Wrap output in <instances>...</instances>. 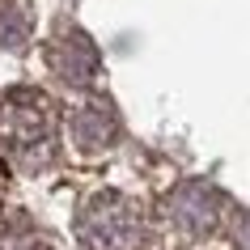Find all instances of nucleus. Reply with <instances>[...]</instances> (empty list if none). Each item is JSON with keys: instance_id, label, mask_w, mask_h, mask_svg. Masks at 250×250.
I'll return each mask as SVG.
<instances>
[{"instance_id": "f257e3e1", "label": "nucleus", "mask_w": 250, "mask_h": 250, "mask_svg": "<svg viewBox=\"0 0 250 250\" xmlns=\"http://www.w3.org/2000/svg\"><path fill=\"white\" fill-rule=\"evenodd\" d=\"M60 157V106L42 89L0 93V166L13 174H42Z\"/></svg>"}, {"instance_id": "f03ea898", "label": "nucleus", "mask_w": 250, "mask_h": 250, "mask_svg": "<svg viewBox=\"0 0 250 250\" xmlns=\"http://www.w3.org/2000/svg\"><path fill=\"white\" fill-rule=\"evenodd\" d=\"M81 250H140L148 237V212L123 191H98L77 208Z\"/></svg>"}, {"instance_id": "7ed1b4c3", "label": "nucleus", "mask_w": 250, "mask_h": 250, "mask_svg": "<svg viewBox=\"0 0 250 250\" xmlns=\"http://www.w3.org/2000/svg\"><path fill=\"white\" fill-rule=\"evenodd\" d=\"M119 136H123V119L102 93L85 98L68 119V140L77 148V157H106L119 145Z\"/></svg>"}, {"instance_id": "20e7f679", "label": "nucleus", "mask_w": 250, "mask_h": 250, "mask_svg": "<svg viewBox=\"0 0 250 250\" xmlns=\"http://www.w3.org/2000/svg\"><path fill=\"white\" fill-rule=\"evenodd\" d=\"M47 64H51V72L64 81V85H72V89H89L93 81H98V72H102L98 47H93L77 26H60L51 34V42H47Z\"/></svg>"}, {"instance_id": "39448f33", "label": "nucleus", "mask_w": 250, "mask_h": 250, "mask_svg": "<svg viewBox=\"0 0 250 250\" xmlns=\"http://www.w3.org/2000/svg\"><path fill=\"white\" fill-rule=\"evenodd\" d=\"M166 216L183 237H208L221 221V195H212L204 183H187L166 199Z\"/></svg>"}, {"instance_id": "423d86ee", "label": "nucleus", "mask_w": 250, "mask_h": 250, "mask_svg": "<svg viewBox=\"0 0 250 250\" xmlns=\"http://www.w3.org/2000/svg\"><path fill=\"white\" fill-rule=\"evenodd\" d=\"M0 250H60V246L34 216L13 212V216H0Z\"/></svg>"}, {"instance_id": "0eeeda50", "label": "nucleus", "mask_w": 250, "mask_h": 250, "mask_svg": "<svg viewBox=\"0 0 250 250\" xmlns=\"http://www.w3.org/2000/svg\"><path fill=\"white\" fill-rule=\"evenodd\" d=\"M34 39V4L30 0H0V47L26 51Z\"/></svg>"}]
</instances>
